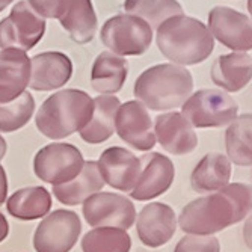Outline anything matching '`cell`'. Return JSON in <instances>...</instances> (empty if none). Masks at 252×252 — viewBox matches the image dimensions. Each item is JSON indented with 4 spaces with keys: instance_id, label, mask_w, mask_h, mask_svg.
I'll return each instance as SVG.
<instances>
[{
    "instance_id": "4dcf8cb0",
    "label": "cell",
    "mask_w": 252,
    "mask_h": 252,
    "mask_svg": "<svg viewBox=\"0 0 252 252\" xmlns=\"http://www.w3.org/2000/svg\"><path fill=\"white\" fill-rule=\"evenodd\" d=\"M26 2L42 18H59L66 6V0H26Z\"/></svg>"
},
{
    "instance_id": "8992f818",
    "label": "cell",
    "mask_w": 252,
    "mask_h": 252,
    "mask_svg": "<svg viewBox=\"0 0 252 252\" xmlns=\"http://www.w3.org/2000/svg\"><path fill=\"white\" fill-rule=\"evenodd\" d=\"M101 41L118 56H141L153 42V29L148 23L131 14H120L101 28Z\"/></svg>"
},
{
    "instance_id": "4316f807",
    "label": "cell",
    "mask_w": 252,
    "mask_h": 252,
    "mask_svg": "<svg viewBox=\"0 0 252 252\" xmlns=\"http://www.w3.org/2000/svg\"><path fill=\"white\" fill-rule=\"evenodd\" d=\"M131 239L126 230L113 226H98L82 239L83 252H130Z\"/></svg>"
},
{
    "instance_id": "277c9868",
    "label": "cell",
    "mask_w": 252,
    "mask_h": 252,
    "mask_svg": "<svg viewBox=\"0 0 252 252\" xmlns=\"http://www.w3.org/2000/svg\"><path fill=\"white\" fill-rule=\"evenodd\" d=\"M94 103L85 91L63 89L50 95L39 107L36 128L50 139H65L80 131L93 117Z\"/></svg>"
},
{
    "instance_id": "ac0fdd59",
    "label": "cell",
    "mask_w": 252,
    "mask_h": 252,
    "mask_svg": "<svg viewBox=\"0 0 252 252\" xmlns=\"http://www.w3.org/2000/svg\"><path fill=\"white\" fill-rule=\"evenodd\" d=\"M31 80V58L23 50L0 52V103L6 104L26 93Z\"/></svg>"
},
{
    "instance_id": "9c48e42d",
    "label": "cell",
    "mask_w": 252,
    "mask_h": 252,
    "mask_svg": "<svg viewBox=\"0 0 252 252\" xmlns=\"http://www.w3.org/2000/svg\"><path fill=\"white\" fill-rule=\"evenodd\" d=\"M82 233V222L71 210H55L36 226L33 248L36 252H70Z\"/></svg>"
},
{
    "instance_id": "7c38bea8",
    "label": "cell",
    "mask_w": 252,
    "mask_h": 252,
    "mask_svg": "<svg viewBox=\"0 0 252 252\" xmlns=\"http://www.w3.org/2000/svg\"><path fill=\"white\" fill-rule=\"evenodd\" d=\"M115 131L137 151H150L156 145L151 117L141 101H127L118 107Z\"/></svg>"
},
{
    "instance_id": "6da1fadb",
    "label": "cell",
    "mask_w": 252,
    "mask_h": 252,
    "mask_svg": "<svg viewBox=\"0 0 252 252\" xmlns=\"http://www.w3.org/2000/svg\"><path fill=\"white\" fill-rule=\"evenodd\" d=\"M251 210L252 186L233 183L189 202L178 216V225L188 234L213 236L243 220Z\"/></svg>"
},
{
    "instance_id": "52a82bcc",
    "label": "cell",
    "mask_w": 252,
    "mask_h": 252,
    "mask_svg": "<svg viewBox=\"0 0 252 252\" xmlns=\"http://www.w3.org/2000/svg\"><path fill=\"white\" fill-rule=\"evenodd\" d=\"M83 156L71 144H50L41 148L33 158L35 175L53 186L74 180L83 168Z\"/></svg>"
},
{
    "instance_id": "e0dca14e",
    "label": "cell",
    "mask_w": 252,
    "mask_h": 252,
    "mask_svg": "<svg viewBox=\"0 0 252 252\" xmlns=\"http://www.w3.org/2000/svg\"><path fill=\"white\" fill-rule=\"evenodd\" d=\"M73 76V62L61 52H44L31 58L29 86L35 91H53Z\"/></svg>"
},
{
    "instance_id": "1f68e13d",
    "label": "cell",
    "mask_w": 252,
    "mask_h": 252,
    "mask_svg": "<svg viewBox=\"0 0 252 252\" xmlns=\"http://www.w3.org/2000/svg\"><path fill=\"white\" fill-rule=\"evenodd\" d=\"M8 195V180H6V172L3 166H0V205L6 201Z\"/></svg>"
},
{
    "instance_id": "f1b7e54d",
    "label": "cell",
    "mask_w": 252,
    "mask_h": 252,
    "mask_svg": "<svg viewBox=\"0 0 252 252\" xmlns=\"http://www.w3.org/2000/svg\"><path fill=\"white\" fill-rule=\"evenodd\" d=\"M35 110V100L29 93L21 94L17 100L2 104L0 103V131L12 133L25 127Z\"/></svg>"
},
{
    "instance_id": "9a60e30c",
    "label": "cell",
    "mask_w": 252,
    "mask_h": 252,
    "mask_svg": "<svg viewBox=\"0 0 252 252\" xmlns=\"http://www.w3.org/2000/svg\"><path fill=\"white\" fill-rule=\"evenodd\" d=\"M139 240L148 248L166 245L177 231V218L168 204L151 202L141 210L136 222Z\"/></svg>"
},
{
    "instance_id": "44dd1931",
    "label": "cell",
    "mask_w": 252,
    "mask_h": 252,
    "mask_svg": "<svg viewBox=\"0 0 252 252\" xmlns=\"http://www.w3.org/2000/svg\"><path fill=\"white\" fill-rule=\"evenodd\" d=\"M231 162L230 158L219 153H210L204 156L195 166L190 175L192 189L199 193L216 192L230 185L231 178Z\"/></svg>"
},
{
    "instance_id": "83f0119b",
    "label": "cell",
    "mask_w": 252,
    "mask_h": 252,
    "mask_svg": "<svg viewBox=\"0 0 252 252\" xmlns=\"http://www.w3.org/2000/svg\"><path fill=\"white\" fill-rule=\"evenodd\" d=\"M124 9L127 14L145 20L151 29H157L165 20L183 14L177 0H126Z\"/></svg>"
},
{
    "instance_id": "ba28073f",
    "label": "cell",
    "mask_w": 252,
    "mask_h": 252,
    "mask_svg": "<svg viewBox=\"0 0 252 252\" xmlns=\"http://www.w3.org/2000/svg\"><path fill=\"white\" fill-rule=\"evenodd\" d=\"M44 32V18L29 6L26 0H21L15 3L11 14L0 21V47L29 52L42 39Z\"/></svg>"
},
{
    "instance_id": "836d02e7",
    "label": "cell",
    "mask_w": 252,
    "mask_h": 252,
    "mask_svg": "<svg viewBox=\"0 0 252 252\" xmlns=\"http://www.w3.org/2000/svg\"><path fill=\"white\" fill-rule=\"evenodd\" d=\"M8 234H9V223L3 216V213H0V243L8 237Z\"/></svg>"
},
{
    "instance_id": "8d00e7d4",
    "label": "cell",
    "mask_w": 252,
    "mask_h": 252,
    "mask_svg": "<svg viewBox=\"0 0 252 252\" xmlns=\"http://www.w3.org/2000/svg\"><path fill=\"white\" fill-rule=\"evenodd\" d=\"M248 11L251 14V20H252V0H248Z\"/></svg>"
},
{
    "instance_id": "d6986e66",
    "label": "cell",
    "mask_w": 252,
    "mask_h": 252,
    "mask_svg": "<svg viewBox=\"0 0 252 252\" xmlns=\"http://www.w3.org/2000/svg\"><path fill=\"white\" fill-rule=\"evenodd\" d=\"M210 76L226 93H239L252 80V58L243 52L222 55L212 65Z\"/></svg>"
},
{
    "instance_id": "4fadbf2b",
    "label": "cell",
    "mask_w": 252,
    "mask_h": 252,
    "mask_svg": "<svg viewBox=\"0 0 252 252\" xmlns=\"http://www.w3.org/2000/svg\"><path fill=\"white\" fill-rule=\"evenodd\" d=\"M141 163V174L130 196L136 201H150L168 192L175 177L171 158L160 153H150L142 156Z\"/></svg>"
},
{
    "instance_id": "7a4b0ae2",
    "label": "cell",
    "mask_w": 252,
    "mask_h": 252,
    "mask_svg": "<svg viewBox=\"0 0 252 252\" xmlns=\"http://www.w3.org/2000/svg\"><path fill=\"white\" fill-rule=\"evenodd\" d=\"M156 42L160 53L180 66L204 62L215 49L209 28L201 20L185 14L165 20L157 28Z\"/></svg>"
},
{
    "instance_id": "30bf717a",
    "label": "cell",
    "mask_w": 252,
    "mask_h": 252,
    "mask_svg": "<svg viewBox=\"0 0 252 252\" xmlns=\"http://www.w3.org/2000/svg\"><path fill=\"white\" fill-rule=\"evenodd\" d=\"M85 220L94 228L113 226L128 230L136 220V209L133 202L120 193L97 192L83 202Z\"/></svg>"
},
{
    "instance_id": "7402d4cb",
    "label": "cell",
    "mask_w": 252,
    "mask_h": 252,
    "mask_svg": "<svg viewBox=\"0 0 252 252\" xmlns=\"http://www.w3.org/2000/svg\"><path fill=\"white\" fill-rule=\"evenodd\" d=\"M128 74V62L112 52H103L94 61L91 85L100 94L113 95L124 86Z\"/></svg>"
},
{
    "instance_id": "603a6c76",
    "label": "cell",
    "mask_w": 252,
    "mask_h": 252,
    "mask_svg": "<svg viewBox=\"0 0 252 252\" xmlns=\"http://www.w3.org/2000/svg\"><path fill=\"white\" fill-rule=\"evenodd\" d=\"M93 103V117L79 133L85 142L97 145L106 142L115 133V117L121 103L115 95H98Z\"/></svg>"
},
{
    "instance_id": "8fae6325",
    "label": "cell",
    "mask_w": 252,
    "mask_h": 252,
    "mask_svg": "<svg viewBox=\"0 0 252 252\" xmlns=\"http://www.w3.org/2000/svg\"><path fill=\"white\" fill-rule=\"evenodd\" d=\"M209 31L233 52L252 50V20L228 6H215L209 14Z\"/></svg>"
},
{
    "instance_id": "5bb4252c",
    "label": "cell",
    "mask_w": 252,
    "mask_h": 252,
    "mask_svg": "<svg viewBox=\"0 0 252 252\" xmlns=\"http://www.w3.org/2000/svg\"><path fill=\"white\" fill-rule=\"evenodd\" d=\"M97 166L106 185L121 192H131L139 178L142 163L128 150L110 147L103 151Z\"/></svg>"
},
{
    "instance_id": "484cf974",
    "label": "cell",
    "mask_w": 252,
    "mask_h": 252,
    "mask_svg": "<svg viewBox=\"0 0 252 252\" xmlns=\"http://www.w3.org/2000/svg\"><path fill=\"white\" fill-rule=\"evenodd\" d=\"M225 147L230 162L252 166V113L237 117L225 133Z\"/></svg>"
},
{
    "instance_id": "d4e9b609",
    "label": "cell",
    "mask_w": 252,
    "mask_h": 252,
    "mask_svg": "<svg viewBox=\"0 0 252 252\" xmlns=\"http://www.w3.org/2000/svg\"><path fill=\"white\" fill-rule=\"evenodd\" d=\"M6 210L11 216L20 220H35L44 218L52 210V195L41 186L20 189L9 196Z\"/></svg>"
},
{
    "instance_id": "cb8c5ba5",
    "label": "cell",
    "mask_w": 252,
    "mask_h": 252,
    "mask_svg": "<svg viewBox=\"0 0 252 252\" xmlns=\"http://www.w3.org/2000/svg\"><path fill=\"white\" fill-rule=\"evenodd\" d=\"M104 185L106 183L101 178L97 162L89 160L83 163L80 174L74 180L65 185L53 186V193L65 205H79L83 204L91 195L100 192Z\"/></svg>"
},
{
    "instance_id": "2e32d148",
    "label": "cell",
    "mask_w": 252,
    "mask_h": 252,
    "mask_svg": "<svg viewBox=\"0 0 252 252\" xmlns=\"http://www.w3.org/2000/svg\"><path fill=\"white\" fill-rule=\"evenodd\" d=\"M154 134L162 148L174 156H185L198 147L193 127L178 112L158 115L154 121Z\"/></svg>"
},
{
    "instance_id": "d6a6232c",
    "label": "cell",
    "mask_w": 252,
    "mask_h": 252,
    "mask_svg": "<svg viewBox=\"0 0 252 252\" xmlns=\"http://www.w3.org/2000/svg\"><path fill=\"white\" fill-rule=\"evenodd\" d=\"M243 240L246 243V246L249 249H252V213L248 216V219L245 220V226H243Z\"/></svg>"
},
{
    "instance_id": "ffe728a7",
    "label": "cell",
    "mask_w": 252,
    "mask_h": 252,
    "mask_svg": "<svg viewBox=\"0 0 252 252\" xmlns=\"http://www.w3.org/2000/svg\"><path fill=\"white\" fill-rule=\"evenodd\" d=\"M59 23L77 44L93 41L98 28L97 14L91 0H66Z\"/></svg>"
},
{
    "instance_id": "f546056e",
    "label": "cell",
    "mask_w": 252,
    "mask_h": 252,
    "mask_svg": "<svg viewBox=\"0 0 252 252\" xmlns=\"http://www.w3.org/2000/svg\"><path fill=\"white\" fill-rule=\"evenodd\" d=\"M174 252H220V245L213 236L189 234L180 239Z\"/></svg>"
},
{
    "instance_id": "5b68a950",
    "label": "cell",
    "mask_w": 252,
    "mask_h": 252,
    "mask_svg": "<svg viewBox=\"0 0 252 252\" xmlns=\"http://www.w3.org/2000/svg\"><path fill=\"white\" fill-rule=\"evenodd\" d=\"M239 113L236 100L220 89H201L183 103L181 115L195 128H213L231 124Z\"/></svg>"
},
{
    "instance_id": "e575fe53",
    "label": "cell",
    "mask_w": 252,
    "mask_h": 252,
    "mask_svg": "<svg viewBox=\"0 0 252 252\" xmlns=\"http://www.w3.org/2000/svg\"><path fill=\"white\" fill-rule=\"evenodd\" d=\"M6 148H8L6 141L3 139L2 136H0V160H2V158L5 157V154H6Z\"/></svg>"
},
{
    "instance_id": "3957f363",
    "label": "cell",
    "mask_w": 252,
    "mask_h": 252,
    "mask_svg": "<svg viewBox=\"0 0 252 252\" xmlns=\"http://www.w3.org/2000/svg\"><path fill=\"white\" fill-rule=\"evenodd\" d=\"M193 89V79L186 66L158 63L150 66L134 82V97L151 110L163 112L183 106Z\"/></svg>"
},
{
    "instance_id": "d590c367",
    "label": "cell",
    "mask_w": 252,
    "mask_h": 252,
    "mask_svg": "<svg viewBox=\"0 0 252 252\" xmlns=\"http://www.w3.org/2000/svg\"><path fill=\"white\" fill-rule=\"evenodd\" d=\"M12 2H14V0H0V12H2L5 8H8Z\"/></svg>"
}]
</instances>
